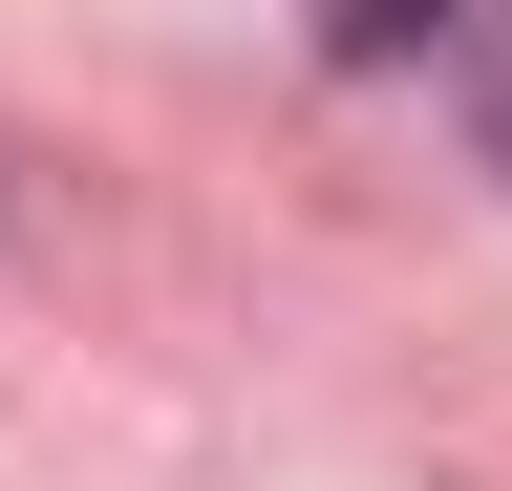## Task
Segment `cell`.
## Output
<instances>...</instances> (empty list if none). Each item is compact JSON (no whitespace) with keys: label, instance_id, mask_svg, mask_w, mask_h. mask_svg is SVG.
<instances>
[{"label":"cell","instance_id":"6da1fadb","mask_svg":"<svg viewBox=\"0 0 512 491\" xmlns=\"http://www.w3.org/2000/svg\"><path fill=\"white\" fill-rule=\"evenodd\" d=\"M448 65H470V129H491V171H512V22H491V43H448Z\"/></svg>","mask_w":512,"mask_h":491}]
</instances>
